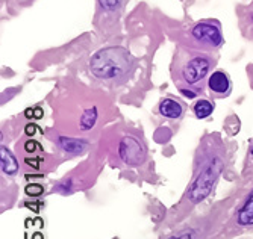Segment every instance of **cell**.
Masks as SVG:
<instances>
[{"mask_svg": "<svg viewBox=\"0 0 253 239\" xmlns=\"http://www.w3.org/2000/svg\"><path fill=\"white\" fill-rule=\"evenodd\" d=\"M208 89H210V94L215 99L227 97L232 91V80L226 71L215 70L208 78Z\"/></svg>", "mask_w": 253, "mask_h": 239, "instance_id": "6", "label": "cell"}, {"mask_svg": "<svg viewBox=\"0 0 253 239\" xmlns=\"http://www.w3.org/2000/svg\"><path fill=\"white\" fill-rule=\"evenodd\" d=\"M25 150H26L28 153H35V152L41 150V146L38 144V142H37V141L31 139V141H28V142H26V144H25Z\"/></svg>", "mask_w": 253, "mask_h": 239, "instance_id": "18", "label": "cell"}, {"mask_svg": "<svg viewBox=\"0 0 253 239\" xmlns=\"http://www.w3.org/2000/svg\"><path fill=\"white\" fill-rule=\"evenodd\" d=\"M26 163H28V165H32L34 168H38V159H31V158H28V159H26Z\"/></svg>", "mask_w": 253, "mask_h": 239, "instance_id": "20", "label": "cell"}, {"mask_svg": "<svg viewBox=\"0 0 253 239\" xmlns=\"http://www.w3.org/2000/svg\"><path fill=\"white\" fill-rule=\"evenodd\" d=\"M25 114H26L28 118H35V120L42 118V109H41L40 106H34V108H31V109H26Z\"/></svg>", "mask_w": 253, "mask_h": 239, "instance_id": "16", "label": "cell"}, {"mask_svg": "<svg viewBox=\"0 0 253 239\" xmlns=\"http://www.w3.org/2000/svg\"><path fill=\"white\" fill-rule=\"evenodd\" d=\"M158 112L161 117H164L167 120H179L183 115V112H185V108H183V105L179 100L166 97L159 102Z\"/></svg>", "mask_w": 253, "mask_h": 239, "instance_id": "8", "label": "cell"}, {"mask_svg": "<svg viewBox=\"0 0 253 239\" xmlns=\"http://www.w3.org/2000/svg\"><path fill=\"white\" fill-rule=\"evenodd\" d=\"M188 40L193 49L203 52L218 50L224 42L221 25L217 20H202L188 31Z\"/></svg>", "mask_w": 253, "mask_h": 239, "instance_id": "4", "label": "cell"}, {"mask_svg": "<svg viewBox=\"0 0 253 239\" xmlns=\"http://www.w3.org/2000/svg\"><path fill=\"white\" fill-rule=\"evenodd\" d=\"M96 121H97V109L96 108H89V109L84 111V114L81 115V120H79L81 130L82 132L91 130L96 126Z\"/></svg>", "mask_w": 253, "mask_h": 239, "instance_id": "14", "label": "cell"}, {"mask_svg": "<svg viewBox=\"0 0 253 239\" xmlns=\"http://www.w3.org/2000/svg\"><path fill=\"white\" fill-rule=\"evenodd\" d=\"M214 64L215 58L208 52L179 47L174 55V76L185 86H194L210 78Z\"/></svg>", "mask_w": 253, "mask_h": 239, "instance_id": "2", "label": "cell"}, {"mask_svg": "<svg viewBox=\"0 0 253 239\" xmlns=\"http://www.w3.org/2000/svg\"><path fill=\"white\" fill-rule=\"evenodd\" d=\"M169 239H194V232L193 230H183L177 235L170 236Z\"/></svg>", "mask_w": 253, "mask_h": 239, "instance_id": "17", "label": "cell"}, {"mask_svg": "<svg viewBox=\"0 0 253 239\" xmlns=\"http://www.w3.org/2000/svg\"><path fill=\"white\" fill-rule=\"evenodd\" d=\"M235 221L240 227H253V188L238 207Z\"/></svg>", "mask_w": 253, "mask_h": 239, "instance_id": "7", "label": "cell"}, {"mask_svg": "<svg viewBox=\"0 0 253 239\" xmlns=\"http://www.w3.org/2000/svg\"><path fill=\"white\" fill-rule=\"evenodd\" d=\"M25 193H26L28 197H40L44 193V188L41 185H38V183H29L25 188Z\"/></svg>", "mask_w": 253, "mask_h": 239, "instance_id": "15", "label": "cell"}, {"mask_svg": "<svg viewBox=\"0 0 253 239\" xmlns=\"http://www.w3.org/2000/svg\"><path fill=\"white\" fill-rule=\"evenodd\" d=\"M240 28L243 35L253 41V0L240 12Z\"/></svg>", "mask_w": 253, "mask_h": 239, "instance_id": "11", "label": "cell"}, {"mask_svg": "<svg viewBox=\"0 0 253 239\" xmlns=\"http://www.w3.org/2000/svg\"><path fill=\"white\" fill-rule=\"evenodd\" d=\"M223 165H224V162L218 155L211 156L203 162L200 171L196 174L193 183L190 185V188L187 191V199L193 204L203 201L212 193V189L221 174Z\"/></svg>", "mask_w": 253, "mask_h": 239, "instance_id": "3", "label": "cell"}, {"mask_svg": "<svg viewBox=\"0 0 253 239\" xmlns=\"http://www.w3.org/2000/svg\"><path fill=\"white\" fill-rule=\"evenodd\" d=\"M250 156L253 158V146H252V149H250Z\"/></svg>", "mask_w": 253, "mask_h": 239, "instance_id": "21", "label": "cell"}, {"mask_svg": "<svg viewBox=\"0 0 253 239\" xmlns=\"http://www.w3.org/2000/svg\"><path fill=\"white\" fill-rule=\"evenodd\" d=\"M125 0H97V9L103 15H119Z\"/></svg>", "mask_w": 253, "mask_h": 239, "instance_id": "12", "label": "cell"}, {"mask_svg": "<svg viewBox=\"0 0 253 239\" xmlns=\"http://www.w3.org/2000/svg\"><path fill=\"white\" fill-rule=\"evenodd\" d=\"M0 166H2V173L5 176L12 177L15 174H18V171H20V165H18L17 158L5 146H2V149H0Z\"/></svg>", "mask_w": 253, "mask_h": 239, "instance_id": "9", "label": "cell"}, {"mask_svg": "<svg viewBox=\"0 0 253 239\" xmlns=\"http://www.w3.org/2000/svg\"><path fill=\"white\" fill-rule=\"evenodd\" d=\"M58 146L61 150H64L68 155H81L84 150H86L88 142L85 139H78L70 136H58Z\"/></svg>", "mask_w": 253, "mask_h": 239, "instance_id": "10", "label": "cell"}, {"mask_svg": "<svg viewBox=\"0 0 253 239\" xmlns=\"http://www.w3.org/2000/svg\"><path fill=\"white\" fill-rule=\"evenodd\" d=\"M88 70L97 80L122 83L132 76L135 59L125 47H105L89 58Z\"/></svg>", "mask_w": 253, "mask_h": 239, "instance_id": "1", "label": "cell"}, {"mask_svg": "<svg viewBox=\"0 0 253 239\" xmlns=\"http://www.w3.org/2000/svg\"><path fill=\"white\" fill-rule=\"evenodd\" d=\"M35 132H37V124H34V123H28V124L25 126V133H26L28 136H34V135H35Z\"/></svg>", "mask_w": 253, "mask_h": 239, "instance_id": "19", "label": "cell"}, {"mask_svg": "<svg viewBox=\"0 0 253 239\" xmlns=\"http://www.w3.org/2000/svg\"><path fill=\"white\" fill-rule=\"evenodd\" d=\"M117 153H119V158L122 159V162H125L126 165H130V166L141 165L147 155L143 141L138 139L133 135H126L120 139Z\"/></svg>", "mask_w": 253, "mask_h": 239, "instance_id": "5", "label": "cell"}, {"mask_svg": "<svg viewBox=\"0 0 253 239\" xmlns=\"http://www.w3.org/2000/svg\"><path fill=\"white\" fill-rule=\"evenodd\" d=\"M214 103L210 102V100H206V99H199L196 100V103L193 105V112L197 118L200 120H205V118H208L212 115L214 112Z\"/></svg>", "mask_w": 253, "mask_h": 239, "instance_id": "13", "label": "cell"}]
</instances>
